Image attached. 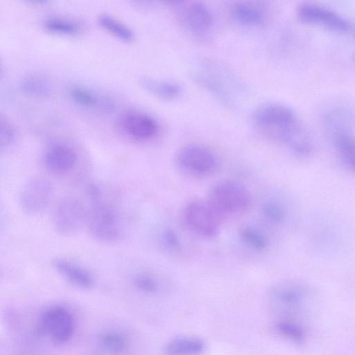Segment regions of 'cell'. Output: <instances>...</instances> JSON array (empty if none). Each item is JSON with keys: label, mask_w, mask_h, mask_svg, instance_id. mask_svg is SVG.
Instances as JSON below:
<instances>
[{"label": "cell", "mask_w": 355, "mask_h": 355, "mask_svg": "<svg viewBox=\"0 0 355 355\" xmlns=\"http://www.w3.org/2000/svg\"><path fill=\"white\" fill-rule=\"evenodd\" d=\"M46 28L51 33L71 35L78 32L79 28L78 25L71 21L60 19L51 18L48 19L45 23Z\"/></svg>", "instance_id": "cell-27"}, {"label": "cell", "mask_w": 355, "mask_h": 355, "mask_svg": "<svg viewBox=\"0 0 355 355\" xmlns=\"http://www.w3.org/2000/svg\"><path fill=\"white\" fill-rule=\"evenodd\" d=\"M234 18L240 24L245 26H255L261 23L263 15L255 6L246 2H240L233 6Z\"/></svg>", "instance_id": "cell-21"}, {"label": "cell", "mask_w": 355, "mask_h": 355, "mask_svg": "<svg viewBox=\"0 0 355 355\" xmlns=\"http://www.w3.org/2000/svg\"><path fill=\"white\" fill-rule=\"evenodd\" d=\"M181 21L193 33L206 34L214 25V16L208 6L201 1H192L183 7Z\"/></svg>", "instance_id": "cell-13"}, {"label": "cell", "mask_w": 355, "mask_h": 355, "mask_svg": "<svg viewBox=\"0 0 355 355\" xmlns=\"http://www.w3.org/2000/svg\"><path fill=\"white\" fill-rule=\"evenodd\" d=\"M175 162L182 173L196 178L212 175L220 166L216 153L209 147L199 144L182 147L177 153Z\"/></svg>", "instance_id": "cell-4"}, {"label": "cell", "mask_w": 355, "mask_h": 355, "mask_svg": "<svg viewBox=\"0 0 355 355\" xmlns=\"http://www.w3.org/2000/svg\"><path fill=\"white\" fill-rule=\"evenodd\" d=\"M182 217L187 229L202 239L215 238L221 229L223 219L206 200L188 202L183 208Z\"/></svg>", "instance_id": "cell-3"}, {"label": "cell", "mask_w": 355, "mask_h": 355, "mask_svg": "<svg viewBox=\"0 0 355 355\" xmlns=\"http://www.w3.org/2000/svg\"><path fill=\"white\" fill-rule=\"evenodd\" d=\"M132 284L138 291L144 293H154L159 287L156 278L146 272L136 274L132 278Z\"/></svg>", "instance_id": "cell-28"}, {"label": "cell", "mask_w": 355, "mask_h": 355, "mask_svg": "<svg viewBox=\"0 0 355 355\" xmlns=\"http://www.w3.org/2000/svg\"><path fill=\"white\" fill-rule=\"evenodd\" d=\"M124 132L137 141H147L153 138L158 132L157 121L150 115L138 110L125 112L121 119Z\"/></svg>", "instance_id": "cell-11"}, {"label": "cell", "mask_w": 355, "mask_h": 355, "mask_svg": "<svg viewBox=\"0 0 355 355\" xmlns=\"http://www.w3.org/2000/svg\"><path fill=\"white\" fill-rule=\"evenodd\" d=\"M296 13L305 23L322 26L336 32L345 33L352 28L350 22L345 17L317 3H301L297 6Z\"/></svg>", "instance_id": "cell-8"}, {"label": "cell", "mask_w": 355, "mask_h": 355, "mask_svg": "<svg viewBox=\"0 0 355 355\" xmlns=\"http://www.w3.org/2000/svg\"><path fill=\"white\" fill-rule=\"evenodd\" d=\"M72 99L78 105L86 107H99L102 110H110L112 106L109 99L101 98L92 91L82 87H74L71 89Z\"/></svg>", "instance_id": "cell-19"}, {"label": "cell", "mask_w": 355, "mask_h": 355, "mask_svg": "<svg viewBox=\"0 0 355 355\" xmlns=\"http://www.w3.org/2000/svg\"><path fill=\"white\" fill-rule=\"evenodd\" d=\"M297 119L295 111L280 103H267L257 107L252 121L268 137Z\"/></svg>", "instance_id": "cell-7"}, {"label": "cell", "mask_w": 355, "mask_h": 355, "mask_svg": "<svg viewBox=\"0 0 355 355\" xmlns=\"http://www.w3.org/2000/svg\"><path fill=\"white\" fill-rule=\"evenodd\" d=\"M139 84L148 93L162 100H175L182 92V86L178 83L172 80L142 77L139 80Z\"/></svg>", "instance_id": "cell-16"}, {"label": "cell", "mask_w": 355, "mask_h": 355, "mask_svg": "<svg viewBox=\"0 0 355 355\" xmlns=\"http://www.w3.org/2000/svg\"><path fill=\"white\" fill-rule=\"evenodd\" d=\"M98 24L107 32L123 42H130L135 38L134 32L130 27L109 14L102 13L98 15Z\"/></svg>", "instance_id": "cell-18"}, {"label": "cell", "mask_w": 355, "mask_h": 355, "mask_svg": "<svg viewBox=\"0 0 355 355\" xmlns=\"http://www.w3.org/2000/svg\"><path fill=\"white\" fill-rule=\"evenodd\" d=\"M87 208L76 197H64L55 205L52 220L55 230L62 235L75 234L85 225Z\"/></svg>", "instance_id": "cell-6"}, {"label": "cell", "mask_w": 355, "mask_h": 355, "mask_svg": "<svg viewBox=\"0 0 355 355\" xmlns=\"http://www.w3.org/2000/svg\"><path fill=\"white\" fill-rule=\"evenodd\" d=\"M52 264L60 275L76 287L85 290L93 287V275L82 266L64 258H55Z\"/></svg>", "instance_id": "cell-15"}, {"label": "cell", "mask_w": 355, "mask_h": 355, "mask_svg": "<svg viewBox=\"0 0 355 355\" xmlns=\"http://www.w3.org/2000/svg\"><path fill=\"white\" fill-rule=\"evenodd\" d=\"M162 247L169 252H180L182 250V241L179 233L171 227L162 230L159 235Z\"/></svg>", "instance_id": "cell-25"}, {"label": "cell", "mask_w": 355, "mask_h": 355, "mask_svg": "<svg viewBox=\"0 0 355 355\" xmlns=\"http://www.w3.org/2000/svg\"><path fill=\"white\" fill-rule=\"evenodd\" d=\"M53 194V186L47 179L34 177L24 185L19 196V204L26 214H38L48 207Z\"/></svg>", "instance_id": "cell-9"}, {"label": "cell", "mask_w": 355, "mask_h": 355, "mask_svg": "<svg viewBox=\"0 0 355 355\" xmlns=\"http://www.w3.org/2000/svg\"><path fill=\"white\" fill-rule=\"evenodd\" d=\"M16 137L14 125L6 116L0 114V152L9 149L15 143Z\"/></svg>", "instance_id": "cell-26"}, {"label": "cell", "mask_w": 355, "mask_h": 355, "mask_svg": "<svg viewBox=\"0 0 355 355\" xmlns=\"http://www.w3.org/2000/svg\"><path fill=\"white\" fill-rule=\"evenodd\" d=\"M40 326L43 332L54 343L62 344L71 339L74 331V320L63 306H55L42 315Z\"/></svg>", "instance_id": "cell-10"}, {"label": "cell", "mask_w": 355, "mask_h": 355, "mask_svg": "<svg viewBox=\"0 0 355 355\" xmlns=\"http://www.w3.org/2000/svg\"><path fill=\"white\" fill-rule=\"evenodd\" d=\"M0 72H1V67H0Z\"/></svg>", "instance_id": "cell-31"}, {"label": "cell", "mask_w": 355, "mask_h": 355, "mask_svg": "<svg viewBox=\"0 0 355 355\" xmlns=\"http://www.w3.org/2000/svg\"><path fill=\"white\" fill-rule=\"evenodd\" d=\"M261 211L264 218L274 224L282 223L286 218L285 209L276 201L268 200L264 202Z\"/></svg>", "instance_id": "cell-29"}, {"label": "cell", "mask_w": 355, "mask_h": 355, "mask_svg": "<svg viewBox=\"0 0 355 355\" xmlns=\"http://www.w3.org/2000/svg\"><path fill=\"white\" fill-rule=\"evenodd\" d=\"M21 87L26 93L37 96H44L50 92L47 79L40 74L28 76L23 80Z\"/></svg>", "instance_id": "cell-24"}, {"label": "cell", "mask_w": 355, "mask_h": 355, "mask_svg": "<svg viewBox=\"0 0 355 355\" xmlns=\"http://www.w3.org/2000/svg\"><path fill=\"white\" fill-rule=\"evenodd\" d=\"M205 349V343L197 338L184 337L168 341L164 347L166 355H198Z\"/></svg>", "instance_id": "cell-17"}, {"label": "cell", "mask_w": 355, "mask_h": 355, "mask_svg": "<svg viewBox=\"0 0 355 355\" xmlns=\"http://www.w3.org/2000/svg\"><path fill=\"white\" fill-rule=\"evenodd\" d=\"M193 80L202 87L213 94L223 103L231 105L232 99L223 85L215 78L200 73L192 75Z\"/></svg>", "instance_id": "cell-22"}, {"label": "cell", "mask_w": 355, "mask_h": 355, "mask_svg": "<svg viewBox=\"0 0 355 355\" xmlns=\"http://www.w3.org/2000/svg\"><path fill=\"white\" fill-rule=\"evenodd\" d=\"M277 331L293 341L301 343L304 340V331L299 325L289 321H281L277 324Z\"/></svg>", "instance_id": "cell-30"}, {"label": "cell", "mask_w": 355, "mask_h": 355, "mask_svg": "<svg viewBox=\"0 0 355 355\" xmlns=\"http://www.w3.org/2000/svg\"><path fill=\"white\" fill-rule=\"evenodd\" d=\"M342 112L335 110L324 117L334 150L342 164L349 171H354L355 143L353 134L345 123Z\"/></svg>", "instance_id": "cell-5"}, {"label": "cell", "mask_w": 355, "mask_h": 355, "mask_svg": "<svg viewBox=\"0 0 355 355\" xmlns=\"http://www.w3.org/2000/svg\"><path fill=\"white\" fill-rule=\"evenodd\" d=\"M309 293L308 287L296 281L276 284L268 292L270 301L279 308L286 309L299 307Z\"/></svg>", "instance_id": "cell-12"}, {"label": "cell", "mask_w": 355, "mask_h": 355, "mask_svg": "<svg viewBox=\"0 0 355 355\" xmlns=\"http://www.w3.org/2000/svg\"><path fill=\"white\" fill-rule=\"evenodd\" d=\"M239 238L248 247L257 252H264L268 247V240L259 230L243 225L239 230Z\"/></svg>", "instance_id": "cell-20"}, {"label": "cell", "mask_w": 355, "mask_h": 355, "mask_svg": "<svg viewBox=\"0 0 355 355\" xmlns=\"http://www.w3.org/2000/svg\"><path fill=\"white\" fill-rule=\"evenodd\" d=\"M101 347L112 355H121L128 349V343L126 338L120 333L107 331L99 336Z\"/></svg>", "instance_id": "cell-23"}, {"label": "cell", "mask_w": 355, "mask_h": 355, "mask_svg": "<svg viewBox=\"0 0 355 355\" xmlns=\"http://www.w3.org/2000/svg\"><path fill=\"white\" fill-rule=\"evenodd\" d=\"M206 200L223 220L243 214L252 203L249 190L241 183L230 180L216 183L209 189Z\"/></svg>", "instance_id": "cell-2"}, {"label": "cell", "mask_w": 355, "mask_h": 355, "mask_svg": "<svg viewBox=\"0 0 355 355\" xmlns=\"http://www.w3.org/2000/svg\"><path fill=\"white\" fill-rule=\"evenodd\" d=\"M45 168L54 174H64L75 166L77 155L75 150L65 144H55L51 146L44 153Z\"/></svg>", "instance_id": "cell-14"}, {"label": "cell", "mask_w": 355, "mask_h": 355, "mask_svg": "<svg viewBox=\"0 0 355 355\" xmlns=\"http://www.w3.org/2000/svg\"><path fill=\"white\" fill-rule=\"evenodd\" d=\"M87 192L92 205L87 208L85 225L90 234L103 243L117 241L122 232L121 220L117 208L102 197V189L98 185H92Z\"/></svg>", "instance_id": "cell-1"}]
</instances>
